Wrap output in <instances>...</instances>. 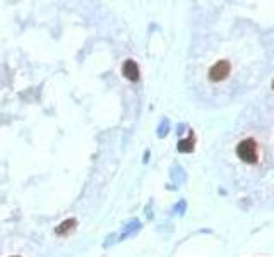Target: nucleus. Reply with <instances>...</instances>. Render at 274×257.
Here are the masks:
<instances>
[{"instance_id": "1", "label": "nucleus", "mask_w": 274, "mask_h": 257, "mask_svg": "<svg viewBox=\"0 0 274 257\" xmlns=\"http://www.w3.org/2000/svg\"><path fill=\"white\" fill-rule=\"evenodd\" d=\"M237 154L241 161L247 163H255L257 161V144H255L254 139H245L241 141L237 147Z\"/></svg>"}, {"instance_id": "2", "label": "nucleus", "mask_w": 274, "mask_h": 257, "mask_svg": "<svg viewBox=\"0 0 274 257\" xmlns=\"http://www.w3.org/2000/svg\"><path fill=\"white\" fill-rule=\"evenodd\" d=\"M230 74V64L226 62V60H221V62L214 64L211 67V71H209V79L211 81H223V79H226Z\"/></svg>"}, {"instance_id": "3", "label": "nucleus", "mask_w": 274, "mask_h": 257, "mask_svg": "<svg viewBox=\"0 0 274 257\" xmlns=\"http://www.w3.org/2000/svg\"><path fill=\"white\" fill-rule=\"evenodd\" d=\"M122 74L129 79V81H137L139 79V67L134 60H125L124 67H122Z\"/></svg>"}, {"instance_id": "4", "label": "nucleus", "mask_w": 274, "mask_h": 257, "mask_svg": "<svg viewBox=\"0 0 274 257\" xmlns=\"http://www.w3.org/2000/svg\"><path fill=\"white\" fill-rule=\"evenodd\" d=\"M75 225H77V221H75L74 218H68V220H66V221H62L59 226L55 228V233H57V235H66V233H70V231L75 228Z\"/></svg>"}, {"instance_id": "5", "label": "nucleus", "mask_w": 274, "mask_h": 257, "mask_svg": "<svg viewBox=\"0 0 274 257\" xmlns=\"http://www.w3.org/2000/svg\"><path fill=\"white\" fill-rule=\"evenodd\" d=\"M194 149V139L189 137V139H183L178 143V151L180 153H190Z\"/></svg>"}, {"instance_id": "6", "label": "nucleus", "mask_w": 274, "mask_h": 257, "mask_svg": "<svg viewBox=\"0 0 274 257\" xmlns=\"http://www.w3.org/2000/svg\"><path fill=\"white\" fill-rule=\"evenodd\" d=\"M273 88H274V81H273Z\"/></svg>"}]
</instances>
